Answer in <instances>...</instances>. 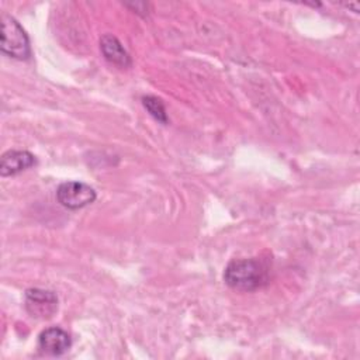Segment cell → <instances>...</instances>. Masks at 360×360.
I'll use <instances>...</instances> for the list:
<instances>
[{
  "label": "cell",
  "mask_w": 360,
  "mask_h": 360,
  "mask_svg": "<svg viewBox=\"0 0 360 360\" xmlns=\"http://www.w3.org/2000/svg\"><path fill=\"white\" fill-rule=\"evenodd\" d=\"M270 267L260 257L233 259L224 271L225 283L239 291H255L269 283Z\"/></svg>",
  "instance_id": "1"
},
{
  "label": "cell",
  "mask_w": 360,
  "mask_h": 360,
  "mask_svg": "<svg viewBox=\"0 0 360 360\" xmlns=\"http://www.w3.org/2000/svg\"><path fill=\"white\" fill-rule=\"evenodd\" d=\"M1 52L14 59H28L31 55L30 39L18 21L7 14L1 15Z\"/></svg>",
  "instance_id": "2"
},
{
  "label": "cell",
  "mask_w": 360,
  "mask_h": 360,
  "mask_svg": "<svg viewBox=\"0 0 360 360\" xmlns=\"http://www.w3.org/2000/svg\"><path fill=\"white\" fill-rule=\"evenodd\" d=\"M97 194L93 187L82 181H65L56 190L58 202L68 210H79L94 202Z\"/></svg>",
  "instance_id": "3"
},
{
  "label": "cell",
  "mask_w": 360,
  "mask_h": 360,
  "mask_svg": "<svg viewBox=\"0 0 360 360\" xmlns=\"http://www.w3.org/2000/svg\"><path fill=\"white\" fill-rule=\"evenodd\" d=\"M25 309L31 316L48 319L58 311V297L48 290L28 288L25 291Z\"/></svg>",
  "instance_id": "4"
},
{
  "label": "cell",
  "mask_w": 360,
  "mask_h": 360,
  "mask_svg": "<svg viewBox=\"0 0 360 360\" xmlns=\"http://www.w3.org/2000/svg\"><path fill=\"white\" fill-rule=\"evenodd\" d=\"M72 346V339L66 330L58 326L44 329L38 336V349L49 356H62Z\"/></svg>",
  "instance_id": "5"
},
{
  "label": "cell",
  "mask_w": 360,
  "mask_h": 360,
  "mask_svg": "<svg viewBox=\"0 0 360 360\" xmlns=\"http://www.w3.org/2000/svg\"><path fill=\"white\" fill-rule=\"evenodd\" d=\"M37 163L35 156L28 150H7L0 160V174L3 177L18 174Z\"/></svg>",
  "instance_id": "6"
},
{
  "label": "cell",
  "mask_w": 360,
  "mask_h": 360,
  "mask_svg": "<svg viewBox=\"0 0 360 360\" xmlns=\"http://www.w3.org/2000/svg\"><path fill=\"white\" fill-rule=\"evenodd\" d=\"M100 49L105 60L121 69L129 68L132 60L129 53L125 51L122 44L111 34H105L100 38Z\"/></svg>",
  "instance_id": "7"
},
{
  "label": "cell",
  "mask_w": 360,
  "mask_h": 360,
  "mask_svg": "<svg viewBox=\"0 0 360 360\" xmlns=\"http://www.w3.org/2000/svg\"><path fill=\"white\" fill-rule=\"evenodd\" d=\"M142 104L143 107L148 110V112L159 122L162 124H167V114H166V108L162 103L160 98L155 97V96H143L142 97Z\"/></svg>",
  "instance_id": "8"
}]
</instances>
